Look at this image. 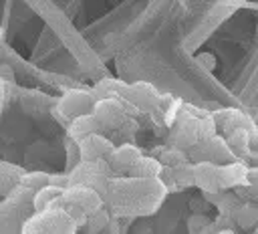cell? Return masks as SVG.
<instances>
[{
	"label": "cell",
	"instance_id": "obj_15",
	"mask_svg": "<svg viewBox=\"0 0 258 234\" xmlns=\"http://www.w3.org/2000/svg\"><path fill=\"white\" fill-rule=\"evenodd\" d=\"M214 121H216V127L222 131V135L234 129H252L248 123V117L238 109H222L214 113Z\"/></svg>",
	"mask_w": 258,
	"mask_h": 234
},
{
	"label": "cell",
	"instance_id": "obj_11",
	"mask_svg": "<svg viewBox=\"0 0 258 234\" xmlns=\"http://www.w3.org/2000/svg\"><path fill=\"white\" fill-rule=\"evenodd\" d=\"M143 153H141V149L137 145H133V143H121V145H117L111 151V155L107 157V163H109V167H111V171H113L115 178L117 176H127L129 169L137 163V159Z\"/></svg>",
	"mask_w": 258,
	"mask_h": 234
},
{
	"label": "cell",
	"instance_id": "obj_21",
	"mask_svg": "<svg viewBox=\"0 0 258 234\" xmlns=\"http://www.w3.org/2000/svg\"><path fill=\"white\" fill-rule=\"evenodd\" d=\"M157 159L163 163V167H177V165H181V163H187V161H189V155H187V151H183V149H179V147L167 145V147L159 149Z\"/></svg>",
	"mask_w": 258,
	"mask_h": 234
},
{
	"label": "cell",
	"instance_id": "obj_20",
	"mask_svg": "<svg viewBox=\"0 0 258 234\" xmlns=\"http://www.w3.org/2000/svg\"><path fill=\"white\" fill-rule=\"evenodd\" d=\"M181 107H183V103H181L179 97H175V95H171V93H161V99H159V105H157L155 111H159V113H161V121H163L167 127H171V125L175 123V119H177Z\"/></svg>",
	"mask_w": 258,
	"mask_h": 234
},
{
	"label": "cell",
	"instance_id": "obj_6",
	"mask_svg": "<svg viewBox=\"0 0 258 234\" xmlns=\"http://www.w3.org/2000/svg\"><path fill=\"white\" fill-rule=\"evenodd\" d=\"M189 161L194 163H200V161H210V163H216V165H224V163H230V161H236V153L230 149V145L226 143L224 135H212V137H206L202 139L200 143H196L189 151Z\"/></svg>",
	"mask_w": 258,
	"mask_h": 234
},
{
	"label": "cell",
	"instance_id": "obj_10",
	"mask_svg": "<svg viewBox=\"0 0 258 234\" xmlns=\"http://www.w3.org/2000/svg\"><path fill=\"white\" fill-rule=\"evenodd\" d=\"M115 147L117 145L113 143V139H109L103 133H93V135H89V137L79 141V149H81V159L83 161L107 159Z\"/></svg>",
	"mask_w": 258,
	"mask_h": 234
},
{
	"label": "cell",
	"instance_id": "obj_25",
	"mask_svg": "<svg viewBox=\"0 0 258 234\" xmlns=\"http://www.w3.org/2000/svg\"><path fill=\"white\" fill-rule=\"evenodd\" d=\"M109 224H111V214H109V210H105V208L97 210V212L91 214L89 220H87V228H89L91 234H97V232L105 230Z\"/></svg>",
	"mask_w": 258,
	"mask_h": 234
},
{
	"label": "cell",
	"instance_id": "obj_1",
	"mask_svg": "<svg viewBox=\"0 0 258 234\" xmlns=\"http://www.w3.org/2000/svg\"><path fill=\"white\" fill-rule=\"evenodd\" d=\"M167 194L165 184L145 178L117 176L109 184L105 204L115 216H147L157 210Z\"/></svg>",
	"mask_w": 258,
	"mask_h": 234
},
{
	"label": "cell",
	"instance_id": "obj_5",
	"mask_svg": "<svg viewBox=\"0 0 258 234\" xmlns=\"http://www.w3.org/2000/svg\"><path fill=\"white\" fill-rule=\"evenodd\" d=\"M79 226L67 214L64 208H50L44 212H36L26 224L24 234H75Z\"/></svg>",
	"mask_w": 258,
	"mask_h": 234
},
{
	"label": "cell",
	"instance_id": "obj_22",
	"mask_svg": "<svg viewBox=\"0 0 258 234\" xmlns=\"http://www.w3.org/2000/svg\"><path fill=\"white\" fill-rule=\"evenodd\" d=\"M50 184H52V176H48V173H44V171H28V173H24L20 186H24V188L30 190L32 194H36L38 190H42V188H46V186H50Z\"/></svg>",
	"mask_w": 258,
	"mask_h": 234
},
{
	"label": "cell",
	"instance_id": "obj_8",
	"mask_svg": "<svg viewBox=\"0 0 258 234\" xmlns=\"http://www.w3.org/2000/svg\"><path fill=\"white\" fill-rule=\"evenodd\" d=\"M93 115L99 119L103 131H117L129 117L121 99H101L95 103Z\"/></svg>",
	"mask_w": 258,
	"mask_h": 234
},
{
	"label": "cell",
	"instance_id": "obj_18",
	"mask_svg": "<svg viewBox=\"0 0 258 234\" xmlns=\"http://www.w3.org/2000/svg\"><path fill=\"white\" fill-rule=\"evenodd\" d=\"M161 171H163V163H161L157 157H153V155H141V157L137 159V163L129 169L127 176H131V178L155 180V178L161 176Z\"/></svg>",
	"mask_w": 258,
	"mask_h": 234
},
{
	"label": "cell",
	"instance_id": "obj_4",
	"mask_svg": "<svg viewBox=\"0 0 258 234\" xmlns=\"http://www.w3.org/2000/svg\"><path fill=\"white\" fill-rule=\"evenodd\" d=\"M95 103L97 101H95V97H93L91 91H87V89H67L58 97V101H56V105L52 109V115L64 127H69L73 119H77L81 115L93 113Z\"/></svg>",
	"mask_w": 258,
	"mask_h": 234
},
{
	"label": "cell",
	"instance_id": "obj_14",
	"mask_svg": "<svg viewBox=\"0 0 258 234\" xmlns=\"http://www.w3.org/2000/svg\"><path fill=\"white\" fill-rule=\"evenodd\" d=\"M93 133H103V127H101L99 119H97L93 113L81 115V117L73 119L71 125L67 127V137H69V139H75L77 143H79L81 139L93 135Z\"/></svg>",
	"mask_w": 258,
	"mask_h": 234
},
{
	"label": "cell",
	"instance_id": "obj_29",
	"mask_svg": "<svg viewBox=\"0 0 258 234\" xmlns=\"http://www.w3.org/2000/svg\"><path fill=\"white\" fill-rule=\"evenodd\" d=\"M0 38H2V28H0Z\"/></svg>",
	"mask_w": 258,
	"mask_h": 234
},
{
	"label": "cell",
	"instance_id": "obj_24",
	"mask_svg": "<svg viewBox=\"0 0 258 234\" xmlns=\"http://www.w3.org/2000/svg\"><path fill=\"white\" fill-rule=\"evenodd\" d=\"M236 222L242 228H254L258 226V208L254 204H242L238 214H236Z\"/></svg>",
	"mask_w": 258,
	"mask_h": 234
},
{
	"label": "cell",
	"instance_id": "obj_3",
	"mask_svg": "<svg viewBox=\"0 0 258 234\" xmlns=\"http://www.w3.org/2000/svg\"><path fill=\"white\" fill-rule=\"evenodd\" d=\"M113 171L107 163V159L99 161H81L75 169L69 171V186H89L97 190L103 200L109 192V184L113 180Z\"/></svg>",
	"mask_w": 258,
	"mask_h": 234
},
{
	"label": "cell",
	"instance_id": "obj_2",
	"mask_svg": "<svg viewBox=\"0 0 258 234\" xmlns=\"http://www.w3.org/2000/svg\"><path fill=\"white\" fill-rule=\"evenodd\" d=\"M216 133H218V127H216L214 115L204 113V109L183 105L175 123L169 127V145L189 151L196 143Z\"/></svg>",
	"mask_w": 258,
	"mask_h": 234
},
{
	"label": "cell",
	"instance_id": "obj_23",
	"mask_svg": "<svg viewBox=\"0 0 258 234\" xmlns=\"http://www.w3.org/2000/svg\"><path fill=\"white\" fill-rule=\"evenodd\" d=\"M171 169H173V180H175V186L177 188L196 186V182H194V161L181 163V165L171 167Z\"/></svg>",
	"mask_w": 258,
	"mask_h": 234
},
{
	"label": "cell",
	"instance_id": "obj_17",
	"mask_svg": "<svg viewBox=\"0 0 258 234\" xmlns=\"http://www.w3.org/2000/svg\"><path fill=\"white\" fill-rule=\"evenodd\" d=\"M26 171H22L18 165H12L8 161H0V196L12 194L24 178Z\"/></svg>",
	"mask_w": 258,
	"mask_h": 234
},
{
	"label": "cell",
	"instance_id": "obj_16",
	"mask_svg": "<svg viewBox=\"0 0 258 234\" xmlns=\"http://www.w3.org/2000/svg\"><path fill=\"white\" fill-rule=\"evenodd\" d=\"M62 194H64V188L54 186V184L38 190L32 196V208H34V212H44V210H50V208H58L60 206V200H62Z\"/></svg>",
	"mask_w": 258,
	"mask_h": 234
},
{
	"label": "cell",
	"instance_id": "obj_9",
	"mask_svg": "<svg viewBox=\"0 0 258 234\" xmlns=\"http://www.w3.org/2000/svg\"><path fill=\"white\" fill-rule=\"evenodd\" d=\"M123 99L129 101V103H131L133 107H137L139 111H143V113H151V111L157 109L159 99H161V93H159L151 83L139 81V83L127 85V91H125Z\"/></svg>",
	"mask_w": 258,
	"mask_h": 234
},
{
	"label": "cell",
	"instance_id": "obj_26",
	"mask_svg": "<svg viewBox=\"0 0 258 234\" xmlns=\"http://www.w3.org/2000/svg\"><path fill=\"white\" fill-rule=\"evenodd\" d=\"M248 155L258 157V129L250 131V141H248Z\"/></svg>",
	"mask_w": 258,
	"mask_h": 234
},
{
	"label": "cell",
	"instance_id": "obj_13",
	"mask_svg": "<svg viewBox=\"0 0 258 234\" xmlns=\"http://www.w3.org/2000/svg\"><path fill=\"white\" fill-rule=\"evenodd\" d=\"M194 182L204 194H220L224 192L218 180V165L210 161L194 163Z\"/></svg>",
	"mask_w": 258,
	"mask_h": 234
},
{
	"label": "cell",
	"instance_id": "obj_28",
	"mask_svg": "<svg viewBox=\"0 0 258 234\" xmlns=\"http://www.w3.org/2000/svg\"><path fill=\"white\" fill-rule=\"evenodd\" d=\"M216 234H234L232 230H220V232H216Z\"/></svg>",
	"mask_w": 258,
	"mask_h": 234
},
{
	"label": "cell",
	"instance_id": "obj_27",
	"mask_svg": "<svg viewBox=\"0 0 258 234\" xmlns=\"http://www.w3.org/2000/svg\"><path fill=\"white\" fill-rule=\"evenodd\" d=\"M0 79L2 81H12L14 79V71L8 65H0Z\"/></svg>",
	"mask_w": 258,
	"mask_h": 234
},
{
	"label": "cell",
	"instance_id": "obj_19",
	"mask_svg": "<svg viewBox=\"0 0 258 234\" xmlns=\"http://www.w3.org/2000/svg\"><path fill=\"white\" fill-rule=\"evenodd\" d=\"M127 91V85L119 79H101L93 89V97L95 101H101V99H123Z\"/></svg>",
	"mask_w": 258,
	"mask_h": 234
},
{
	"label": "cell",
	"instance_id": "obj_12",
	"mask_svg": "<svg viewBox=\"0 0 258 234\" xmlns=\"http://www.w3.org/2000/svg\"><path fill=\"white\" fill-rule=\"evenodd\" d=\"M248 173L250 169L242 161H230L224 165H218V180L222 190H232L240 186H248Z\"/></svg>",
	"mask_w": 258,
	"mask_h": 234
},
{
	"label": "cell",
	"instance_id": "obj_7",
	"mask_svg": "<svg viewBox=\"0 0 258 234\" xmlns=\"http://www.w3.org/2000/svg\"><path fill=\"white\" fill-rule=\"evenodd\" d=\"M103 204H105L103 196L97 190L89 188V186H67L64 194H62V200H60V208H67V206L81 208L87 216L101 210Z\"/></svg>",
	"mask_w": 258,
	"mask_h": 234
}]
</instances>
